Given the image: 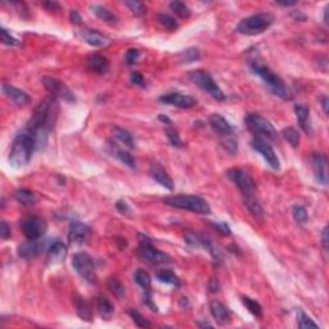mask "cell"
Segmentation results:
<instances>
[{"label": "cell", "mask_w": 329, "mask_h": 329, "mask_svg": "<svg viewBox=\"0 0 329 329\" xmlns=\"http://www.w3.org/2000/svg\"><path fill=\"white\" fill-rule=\"evenodd\" d=\"M210 312L220 326H229L232 323V314L224 304L218 302V301H211Z\"/></svg>", "instance_id": "cell-19"}, {"label": "cell", "mask_w": 329, "mask_h": 329, "mask_svg": "<svg viewBox=\"0 0 329 329\" xmlns=\"http://www.w3.org/2000/svg\"><path fill=\"white\" fill-rule=\"evenodd\" d=\"M322 240H323L324 250H328V228H324L323 234H322Z\"/></svg>", "instance_id": "cell-54"}, {"label": "cell", "mask_w": 329, "mask_h": 329, "mask_svg": "<svg viewBox=\"0 0 329 329\" xmlns=\"http://www.w3.org/2000/svg\"><path fill=\"white\" fill-rule=\"evenodd\" d=\"M274 21L270 13H258L243 18L236 26V31L242 35H258L268 30Z\"/></svg>", "instance_id": "cell-6"}, {"label": "cell", "mask_w": 329, "mask_h": 329, "mask_svg": "<svg viewBox=\"0 0 329 329\" xmlns=\"http://www.w3.org/2000/svg\"><path fill=\"white\" fill-rule=\"evenodd\" d=\"M72 265L75 268L76 272H78V276L82 279H85L89 283H96V266L89 254L85 252H78V254H74L72 258Z\"/></svg>", "instance_id": "cell-8"}, {"label": "cell", "mask_w": 329, "mask_h": 329, "mask_svg": "<svg viewBox=\"0 0 329 329\" xmlns=\"http://www.w3.org/2000/svg\"><path fill=\"white\" fill-rule=\"evenodd\" d=\"M312 171H314L315 180L323 186L328 184V164H326V156L322 153H314L312 156Z\"/></svg>", "instance_id": "cell-15"}, {"label": "cell", "mask_w": 329, "mask_h": 329, "mask_svg": "<svg viewBox=\"0 0 329 329\" xmlns=\"http://www.w3.org/2000/svg\"><path fill=\"white\" fill-rule=\"evenodd\" d=\"M188 78H190L192 82H194L196 85H198L200 89L204 90L206 93H208L214 99L220 100V102L225 100V94L222 93V90L220 89V86L216 84L214 78H211L206 71H202V70L190 71L188 74Z\"/></svg>", "instance_id": "cell-7"}, {"label": "cell", "mask_w": 329, "mask_h": 329, "mask_svg": "<svg viewBox=\"0 0 329 329\" xmlns=\"http://www.w3.org/2000/svg\"><path fill=\"white\" fill-rule=\"evenodd\" d=\"M251 146L256 152L260 153L261 156L264 157V160L268 162V164H269L272 170H279V168H280V162H279L278 156L276 154V152H274L272 146H270L265 139L254 138Z\"/></svg>", "instance_id": "cell-13"}, {"label": "cell", "mask_w": 329, "mask_h": 329, "mask_svg": "<svg viewBox=\"0 0 329 329\" xmlns=\"http://www.w3.org/2000/svg\"><path fill=\"white\" fill-rule=\"evenodd\" d=\"M157 20H158L160 24H161L164 28H168V30L172 31L175 30V28H178V22L175 21V18H172L171 16L161 13V14H158Z\"/></svg>", "instance_id": "cell-43"}, {"label": "cell", "mask_w": 329, "mask_h": 329, "mask_svg": "<svg viewBox=\"0 0 329 329\" xmlns=\"http://www.w3.org/2000/svg\"><path fill=\"white\" fill-rule=\"evenodd\" d=\"M164 204L166 206L174 207V208L186 210L190 212L200 214V215H208L211 212L210 204L206 200L200 196L193 194H176L171 197L164 198Z\"/></svg>", "instance_id": "cell-4"}, {"label": "cell", "mask_w": 329, "mask_h": 329, "mask_svg": "<svg viewBox=\"0 0 329 329\" xmlns=\"http://www.w3.org/2000/svg\"><path fill=\"white\" fill-rule=\"evenodd\" d=\"M297 324L300 328H319V326L308 315H306L301 308H298V312H297Z\"/></svg>", "instance_id": "cell-41"}, {"label": "cell", "mask_w": 329, "mask_h": 329, "mask_svg": "<svg viewBox=\"0 0 329 329\" xmlns=\"http://www.w3.org/2000/svg\"><path fill=\"white\" fill-rule=\"evenodd\" d=\"M44 242H40L39 240H27L26 242L21 243V244L18 246L17 252L18 254H20V258L28 260V258H38L39 254H42V251H44Z\"/></svg>", "instance_id": "cell-16"}, {"label": "cell", "mask_w": 329, "mask_h": 329, "mask_svg": "<svg viewBox=\"0 0 329 329\" xmlns=\"http://www.w3.org/2000/svg\"><path fill=\"white\" fill-rule=\"evenodd\" d=\"M214 228H215L216 230H218L220 233L222 234H230V229H229V226H228V224H225V222H214Z\"/></svg>", "instance_id": "cell-50"}, {"label": "cell", "mask_w": 329, "mask_h": 329, "mask_svg": "<svg viewBox=\"0 0 329 329\" xmlns=\"http://www.w3.org/2000/svg\"><path fill=\"white\" fill-rule=\"evenodd\" d=\"M294 114H296L300 128L305 132L310 134V132H312V122H310V110H308V106L301 104V103L296 104L294 106Z\"/></svg>", "instance_id": "cell-24"}, {"label": "cell", "mask_w": 329, "mask_h": 329, "mask_svg": "<svg viewBox=\"0 0 329 329\" xmlns=\"http://www.w3.org/2000/svg\"><path fill=\"white\" fill-rule=\"evenodd\" d=\"M250 66H251V70L256 75L262 78L264 82L269 86L272 94H276V96L284 99V100H290L292 99L290 89L286 85L283 78H279L276 72H272L269 67L260 62H252Z\"/></svg>", "instance_id": "cell-3"}, {"label": "cell", "mask_w": 329, "mask_h": 329, "mask_svg": "<svg viewBox=\"0 0 329 329\" xmlns=\"http://www.w3.org/2000/svg\"><path fill=\"white\" fill-rule=\"evenodd\" d=\"M70 20H71V22L74 24H82V18H81V16L78 14V12L76 10V9H72L71 10V13H70Z\"/></svg>", "instance_id": "cell-51"}, {"label": "cell", "mask_w": 329, "mask_h": 329, "mask_svg": "<svg viewBox=\"0 0 329 329\" xmlns=\"http://www.w3.org/2000/svg\"><path fill=\"white\" fill-rule=\"evenodd\" d=\"M42 81L45 89L48 90L50 96L56 99H60V100L67 103H74L76 100L75 96L70 90V88L60 80L50 78V76H45Z\"/></svg>", "instance_id": "cell-10"}, {"label": "cell", "mask_w": 329, "mask_h": 329, "mask_svg": "<svg viewBox=\"0 0 329 329\" xmlns=\"http://www.w3.org/2000/svg\"><path fill=\"white\" fill-rule=\"evenodd\" d=\"M150 176H152V179L156 180V182H158V184H161L164 188L168 189V190H172L174 189L172 179H171L170 175L168 174V171L164 170L161 164H157V162H154V164H150Z\"/></svg>", "instance_id": "cell-22"}, {"label": "cell", "mask_w": 329, "mask_h": 329, "mask_svg": "<svg viewBox=\"0 0 329 329\" xmlns=\"http://www.w3.org/2000/svg\"><path fill=\"white\" fill-rule=\"evenodd\" d=\"M208 287H210V290H211V292H218V280H216L215 278L211 279V280H210Z\"/></svg>", "instance_id": "cell-55"}, {"label": "cell", "mask_w": 329, "mask_h": 329, "mask_svg": "<svg viewBox=\"0 0 329 329\" xmlns=\"http://www.w3.org/2000/svg\"><path fill=\"white\" fill-rule=\"evenodd\" d=\"M130 80H132V84L138 85V86H144V85H146L143 75H142L140 72H138V71L132 72V75H130Z\"/></svg>", "instance_id": "cell-48"}, {"label": "cell", "mask_w": 329, "mask_h": 329, "mask_svg": "<svg viewBox=\"0 0 329 329\" xmlns=\"http://www.w3.org/2000/svg\"><path fill=\"white\" fill-rule=\"evenodd\" d=\"M244 122L247 129L254 135V138H261L265 140H276L278 136L276 128L268 120L266 117L258 114H247L244 117Z\"/></svg>", "instance_id": "cell-5"}, {"label": "cell", "mask_w": 329, "mask_h": 329, "mask_svg": "<svg viewBox=\"0 0 329 329\" xmlns=\"http://www.w3.org/2000/svg\"><path fill=\"white\" fill-rule=\"evenodd\" d=\"M116 208H117V211H118V212H121V214H128L130 211V207L128 206V204H126L125 200H117V202H116Z\"/></svg>", "instance_id": "cell-52"}, {"label": "cell", "mask_w": 329, "mask_h": 329, "mask_svg": "<svg viewBox=\"0 0 329 329\" xmlns=\"http://www.w3.org/2000/svg\"><path fill=\"white\" fill-rule=\"evenodd\" d=\"M107 287L108 290H111V294H114L116 298L118 300L125 298L126 296L125 286H124L116 276H110V278L107 279Z\"/></svg>", "instance_id": "cell-31"}, {"label": "cell", "mask_w": 329, "mask_h": 329, "mask_svg": "<svg viewBox=\"0 0 329 329\" xmlns=\"http://www.w3.org/2000/svg\"><path fill=\"white\" fill-rule=\"evenodd\" d=\"M112 132H114V138L118 139L121 143L125 144L126 147L134 148V139H132V135L130 134L128 130L122 129V128H118V126H114Z\"/></svg>", "instance_id": "cell-33"}, {"label": "cell", "mask_w": 329, "mask_h": 329, "mask_svg": "<svg viewBox=\"0 0 329 329\" xmlns=\"http://www.w3.org/2000/svg\"><path fill=\"white\" fill-rule=\"evenodd\" d=\"M124 4H125V6L132 10V14L136 16V17H143V16H146V13H147V8H146V6H144L143 3H140V2L128 0V2H125Z\"/></svg>", "instance_id": "cell-40"}, {"label": "cell", "mask_w": 329, "mask_h": 329, "mask_svg": "<svg viewBox=\"0 0 329 329\" xmlns=\"http://www.w3.org/2000/svg\"><path fill=\"white\" fill-rule=\"evenodd\" d=\"M88 66L98 75H106L110 71V62L100 54H90L88 57Z\"/></svg>", "instance_id": "cell-23"}, {"label": "cell", "mask_w": 329, "mask_h": 329, "mask_svg": "<svg viewBox=\"0 0 329 329\" xmlns=\"http://www.w3.org/2000/svg\"><path fill=\"white\" fill-rule=\"evenodd\" d=\"M96 308H98V312L102 319H104V320H111V318L114 316V305L110 302V300H108L107 297L102 296V294L96 297Z\"/></svg>", "instance_id": "cell-28"}, {"label": "cell", "mask_w": 329, "mask_h": 329, "mask_svg": "<svg viewBox=\"0 0 329 329\" xmlns=\"http://www.w3.org/2000/svg\"><path fill=\"white\" fill-rule=\"evenodd\" d=\"M292 215H294V218L298 224H302V222H308V215L305 207L298 206V204L294 206V208H292Z\"/></svg>", "instance_id": "cell-44"}, {"label": "cell", "mask_w": 329, "mask_h": 329, "mask_svg": "<svg viewBox=\"0 0 329 329\" xmlns=\"http://www.w3.org/2000/svg\"><path fill=\"white\" fill-rule=\"evenodd\" d=\"M42 6L48 10H60V4L56 2H46V3H42Z\"/></svg>", "instance_id": "cell-53"}, {"label": "cell", "mask_w": 329, "mask_h": 329, "mask_svg": "<svg viewBox=\"0 0 329 329\" xmlns=\"http://www.w3.org/2000/svg\"><path fill=\"white\" fill-rule=\"evenodd\" d=\"M160 102H162L164 104L175 106V107L179 108H192L197 104V100L193 96H184V94L180 93H170L162 96L160 98Z\"/></svg>", "instance_id": "cell-17"}, {"label": "cell", "mask_w": 329, "mask_h": 329, "mask_svg": "<svg viewBox=\"0 0 329 329\" xmlns=\"http://www.w3.org/2000/svg\"><path fill=\"white\" fill-rule=\"evenodd\" d=\"M200 58V52L197 48H189L179 54V60L182 63H193Z\"/></svg>", "instance_id": "cell-38"}, {"label": "cell", "mask_w": 329, "mask_h": 329, "mask_svg": "<svg viewBox=\"0 0 329 329\" xmlns=\"http://www.w3.org/2000/svg\"><path fill=\"white\" fill-rule=\"evenodd\" d=\"M164 132H166V136H168V139L174 147H182V139H180L179 134H178V132L174 129L172 126H166Z\"/></svg>", "instance_id": "cell-45"}, {"label": "cell", "mask_w": 329, "mask_h": 329, "mask_svg": "<svg viewBox=\"0 0 329 329\" xmlns=\"http://www.w3.org/2000/svg\"><path fill=\"white\" fill-rule=\"evenodd\" d=\"M157 279L164 284H170L174 287H179L180 280L178 278V276L175 272H172L171 270H162V272H157Z\"/></svg>", "instance_id": "cell-35"}, {"label": "cell", "mask_w": 329, "mask_h": 329, "mask_svg": "<svg viewBox=\"0 0 329 329\" xmlns=\"http://www.w3.org/2000/svg\"><path fill=\"white\" fill-rule=\"evenodd\" d=\"M198 326H212V324H210V323H200V324H198Z\"/></svg>", "instance_id": "cell-58"}, {"label": "cell", "mask_w": 329, "mask_h": 329, "mask_svg": "<svg viewBox=\"0 0 329 329\" xmlns=\"http://www.w3.org/2000/svg\"><path fill=\"white\" fill-rule=\"evenodd\" d=\"M92 10H93V13L99 20H102V21L107 22V24H116L117 22L116 16H114L111 10H108L107 8H104V6H92Z\"/></svg>", "instance_id": "cell-32"}, {"label": "cell", "mask_w": 329, "mask_h": 329, "mask_svg": "<svg viewBox=\"0 0 329 329\" xmlns=\"http://www.w3.org/2000/svg\"><path fill=\"white\" fill-rule=\"evenodd\" d=\"M114 144L108 143L110 153H111L112 156L116 157L118 161H121L124 164H126L128 168H135V166H136V161H135L134 157H132L129 152H126V150H120V148H117L116 146H114Z\"/></svg>", "instance_id": "cell-27"}, {"label": "cell", "mask_w": 329, "mask_h": 329, "mask_svg": "<svg viewBox=\"0 0 329 329\" xmlns=\"http://www.w3.org/2000/svg\"><path fill=\"white\" fill-rule=\"evenodd\" d=\"M228 178L236 184L240 190L242 192L243 197L244 196H254L256 192V182L251 174L243 168H230L228 170Z\"/></svg>", "instance_id": "cell-9"}, {"label": "cell", "mask_w": 329, "mask_h": 329, "mask_svg": "<svg viewBox=\"0 0 329 329\" xmlns=\"http://www.w3.org/2000/svg\"><path fill=\"white\" fill-rule=\"evenodd\" d=\"M322 106H323V110L326 114H328V98L326 96H322Z\"/></svg>", "instance_id": "cell-56"}, {"label": "cell", "mask_w": 329, "mask_h": 329, "mask_svg": "<svg viewBox=\"0 0 329 329\" xmlns=\"http://www.w3.org/2000/svg\"><path fill=\"white\" fill-rule=\"evenodd\" d=\"M2 89H3V93L18 107H24V106H27L30 103V96L26 92H24V90L18 89V88L12 86V85L9 84H3Z\"/></svg>", "instance_id": "cell-20"}, {"label": "cell", "mask_w": 329, "mask_h": 329, "mask_svg": "<svg viewBox=\"0 0 329 329\" xmlns=\"http://www.w3.org/2000/svg\"><path fill=\"white\" fill-rule=\"evenodd\" d=\"M78 35L86 44L96 46V48H103V46L111 42L110 38H107V36L96 30H81Z\"/></svg>", "instance_id": "cell-21"}, {"label": "cell", "mask_w": 329, "mask_h": 329, "mask_svg": "<svg viewBox=\"0 0 329 329\" xmlns=\"http://www.w3.org/2000/svg\"><path fill=\"white\" fill-rule=\"evenodd\" d=\"M90 228L84 222H72L68 230V242L71 246H80L88 240Z\"/></svg>", "instance_id": "cell-18"}, {"label": "cell", "mask_w": 329, "mask_h": 329, "mask_svg": "<svg viewBox=\"0 0 329 329\" xmlns=\"http://www.w3.org/2000/svg\"><path fill=\"white\" fill-rule=\"evenodd\" d=\"M242 302H243V305L247 308V310H248V312L254 315V316L260 318L261 315H262V308H261V305L258 302V301H256V300L251 298V297L243 296Z\"/></svg>", "instance_id": "cell-36"}, {"label": "cell", "mask_w": 329, "mask_h": 329, "mask_svg": "<svg viewBox=\"0 0 329 329\" xmlns=\"http://www.w3.org/2000/svg\"><path fill=\"white\" fill-rule=\"evenodd\" d=\"M139 57H140V53H139L138 49H129L125 53V62L128 64H134L139 60Z\"/></svg>", "instance_id": "cell-47"}, {"label": "cell", "mask_w": 329, "mask_h": 329, "mask_svg": "<svg viewBox=\"0 0 329 329\" xmlns=\"http://www.w3.org/2000/svg\"><path fill=\"white\" fill-rule=\"evenodd\" d=\"M134 279H135V282H136V283H138V284L144 290H146V292H147V290H150V286H152V278H150V272H146V270H143V269L136 270L134 274Z\"/></svg>", "instance_id": "cell-34"}, {"label": "cell", "mask_w": 329, "mask_h": 329, "mask_svg": "<svg viewBox=\"0 0 329 329\" xmlns=\"http://www.w3.org/2000/svg\"><path fill=\"white\" fill-rule=\"evenodd\" d=\"M36 150V142L32 135L22 129L16 135L12 143V150L9 153V164L14 168H21L30 162L34 150Z\"/></svg>", "instance_id": "cell-2"}, {"label": "cell", "mask_w": 329, "mask_h": 329, "mask_svg": "<svg viewBox=\"0 0 329 329\" xmlns=\"http://www.w3.org/2000/svg\"><path fill=\"white\" fill-rule=\"evenodd\" d=\"M14 200H17L18 204H22V206H34V204L38 202V197L34 192L28 190V189H17L13 194Z\"/></svg>", "instance_id": "cell-29"}, {"label": "cell", "mask_w": 329, "mask_h": 329, "mask_svg": "<svg viewBox=\"0 0 329 329\" xmlns=\"http://www.w3.org/2000/svg\"><path fill=\"white\" fill-rule=\"evenodd\" d=\"M139 254L143 260L148 261L152 265H164V264L170 262V256L160 250L154 248L150 244V240L147 238H140V244H139Z\"/></svg>", "instance_id": "cell-12"}, {"label": "cell", "mask_w": 329, "mask_h": 329, "mask_svg": "<svg viewBox=\"0 0 329 329\" xmlns=\"http://www.w3.org/2000/svg\"><path fill=\"white\" fill-rule=\"evenodd\" d=\"M58 116V102L54 96L42 99L36 106L32 116L28 120L24 129L30 132L36 142V148L45 147L48 142V135L56 125Z\"/></svg>", "instance_id": "cell-1"}, {"label": "cell", "mask_w": 329, "mask_h": 329, "mask_svg": "<svg viewBox=\"0 0 329 329\" xmlns=\"http://www.w3.org/2000/svg\"><path fill=\"white\" fill-rule=\"evenodd\" d=\"M21 229L27 240H36L45 236L46 229H48V224H46L44 218H39V216H30V218L22 220Z\"/></svg>", "instance_id": "cell-11"}, {"label": "cell", "mask_w": 329, "mask_h": 329, "mask_svg": "<svg viewBox=\"0 0 329 329\" xmlns=\"http://www.w3.org/2000/svg\"><path fill=\"white\" fill-rule=\"evenodd\" d=\"M129 315L132 316V319L134 320V323L136 324L140 328H147V326H150V322L148 319L143 316L138 310H135V308H130L129 310Z\"/></svg>", "instance_id": "cell-42"}, {"label": "cell", "mask_w": 329, "mask_h": 329, "mask_svg": "<svg viewBox=\"0 0 329 329\" xmlns=\"http://www.w3.org/2000/svg\"><path fill=\"white\" fill-rule=\"evenodd\" d=\"M67 256V247L62 242H56L50 246L48 251V262L54 264L62 262Z\"/></svg>", "instance_id": "cell-26"}, {"label": "cell", "mask_w": 329, "mask_h": 329, "mask_svg": "<svg viewBox=\"0 0 329 329\" xmlns=\"http://www.w3.org/2000/svg\"><path fill=\"white\" fill-rule=\"evenodd\" d=\"M170 8L179 18L186 20V18L190 17V9H189V6H186V3H182V2H171Z\"/></svg>", "instance_id": "cell-37"}, {"label": "cell", "mask_w": 329, "mask_h": 329, "mask_svg": "<svg viewBox=\"0 0 329 329\" xmlns=\"http://www.w3.org/2000/svg\"><path fill=\"white\" fill-rule=\"evenodd\" d=\"M282 135L294 148H296L300 144V134L294 128H286L282 130Z\"/></svg>", "instance_id": "cell-39"}, {"label": "cell", "mask_w": 329, "mask_h": 329, "mask_svg": "<svg viewBox=\"0 0 329 329\" xmlns=\"http://www.w3.org/2000/svg\"><path fill=\"white\" fill-rule=\"evenodd\" d=\"M210 126H211V129L214 130V132L218 134V136L222 139L229 138V136H234V129L233 126L230 124L228 122L226 118L222 116V114H211L210 116Z\"/></svg>", "instance_id": "cell-14"}, {"label": "cell", "mask_w": 329, "mask_h": 329, "mask_svg": "<svg viewBox=\"0 0 329 329\" xmlns=\"http://www.w3.org/2000/svg\"><path fill=\"white\" fill-rule=\"evenodd\" d=\"M244 204H246V207L248 208L250 212H251L254 218L262 220L264 208H262V206L260 204V202L256 200L254 194V196H244Z\"/></svg>", "instance_id": "cell-30"}, {"label": "cell", "mask_w": 329, "mask_h": 329, "mask_svg": "<svg viewBox=\"0 0 329 329\" xmlns=\"http://www.w3.org/2000/svg\"><path fill=\"white\" fill-rule=\"evenodd\" d=\"M278 6H294L296 4V2H278Z\"/></svg>", "instance_id": "cell-57"}, {"label": "cell", "mask_w": 329, "mask_h": 329, "mask_svg": "<svg viewBox=\"0 0 329 329\" xmlns=\"http://www.w3.org/2000/svg\"><path fill=\"white\" fill-rule=\"evenodd\" d=\"M0 234H2V238H3L4 240L10 238V226H9L6 222H0Z\"/></svg>", "instance_id": "cell-49"}, {"label": "cell", "mask_w": 329, "mask_h": 329, "mask_svg": "<svg viewBox=\"0 0 329 329\" xmlns=\"http://www.w3.org/2000/svg\"><path fill=\"white\" fill-rule=\"evenodd\" d=\"M74 305H75L76 312H78V316L85 322H92L93 319V310H92V306L88 302L84 297L76 296L74 298Z\"/></svg>", "instance_id": "cell-25"}, {"label": "cell", "mask_w": 329, "mask_h": 329, "mask_svg": "<svg viewBox=\"0 0 329 329\" xmlns=\"http://www.w3.org/2000/svg\"><path fill=\"white\" fill-rule=\"evenodd\" d=\"M0 40H2L3 44L9 45V46H17V45H20V42L16 38H13L6 28H0Z\"/></svg>", "instance_id": "cell-46"}]
</instances>
